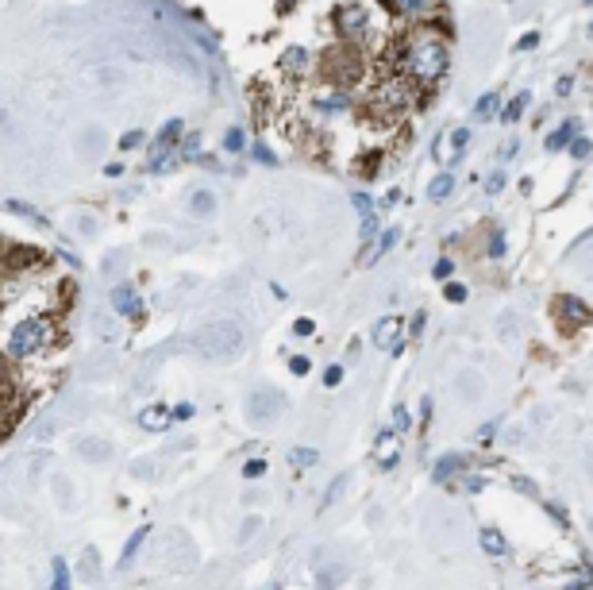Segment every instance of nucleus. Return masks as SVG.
Returning <instances> with one entry per match:
<instances>
[{"mask_svg":"<svg viewBox=\"0 0 593 590\" xmlns=\"http://www.w3.org/2000/svg\"><path fill=\"white\" fill-rule=\"evenodd\" d=\"M401 66L409 69L416 81L432 85L447 74V43L443 39H432V35H416V39L405 47V62Z\"/></svg>","mask_w":593,"mask_h":590,"instance_id":"f257e3e1","label":"nucleus"},{"mask_svg":"<svg viewBox=\"0 0 593 590\" xmlns=\"http://www.w3.org/2000/svg\"><path fill=\"white\" fill-rule=\"evenodd\" d=\"M54 344H58V332H54V325H50L47 316H27V320H20V325L12 328L4 347H8L12 359H27V355H39Z\"/></svg>","mask_w":593,"mask_h":590,"instance_id":"f03ea898","label":"nucleus"},{"mask_svg":"<svg viewBox=\"0 0 593 590\" xmlns=\"http://www.w3.org/2000/svg\"><path fill=\"white\" fill-rule=\"evenodd\" d=\"M197 351L201 355H208V359H235V355L243 351V344H247V336H243V328L235 325V320H212V325H205L201 332H197Z\"/></svg>","mask_w":593,"mask_h":590,"instance_id":"7ed1b4c3","label":"nucleus"},{"mask_svg":"<svg viewBox=\"0 0 593 590\" xmlns=\"http://www.w3.org/2000/svg\"><path fill=\"white\" fill-rule=\"evenodd\" d=\"M555 320L566 328V332H578V328L590 325V305H585L582 297H570V294H559L555 297Z\"/></svg>","mask_w":593,"mask_h":590,"instance_id":"20e7f679","label":"nucleus"},{"mask_svg":"<svg viewBox=\"0 0 593 590\" xmlns=\"http://www.w3.org/2000/svg\"><path fill=\"white\" fill-rule=\"evenodd\" d=\"M328 74H331V78H339L343 85H350V81L362 78V58L355 54V50H347V47L331 50V54H328Z\"/></svg>","mask_w":593,"mask_h":590,"instance_id":"39448f33","label":"nucleus"},{"mask_svg":"<svg viewBox=\"0 0 593 590\" xmlns=\"http://www.w3.org/2000/svg\"><path fill=\"white\" fill-rule=\"evenodd\" d=\"M282 413V393H270V390H258L247 402V421H254V424H266L270 417H278Z\"/></svg>","mask_w":593,"mask_h":590,"instance_id":"423d86ee","label":"nucleus"},{"mask_svg":"<svg viewBox=\"0 0 593 590\" xmlns=\"http://www.w3.org/2000/svg\"><path fill=\"white\" fill-rule=\"evenodd\" d=\"M374 459H378V467H397L401 463V433L397 428H381L378 440H374Z\"/></svg>","mask_w":593,"mask_h":590,"instance_id":"0eeeda50","label":"nucleus"},{"mask_svg":"<svg viewBox=\"0 0 593 590\" xmlns=\"http://www.w3.org/2000/svg\"><path fill=\"white\" fill-rule=\"evenodd\" d=\"M374 347H381V351H389V355H397L401 347H405L397 316H381L378 325H374Z\"/></svg>","mask_w":593,"mask_h":590,"instance_id":"6e6552de","label":"nucleus"},{"mask_svg":"<svg viewBox=\"0 0 593 590\" xmlns=\"http://www.w3.org/2000/svg\"><path fill=\"white\" fill-rule=\"evenodd\" d=\"M335 28H339V35H347V39H359L362 31H366V12H362L359 4H343V8H335Z\"/></svg>","mask_w":593,"mask_h":590,"instance_id":"1a4fd4ad","label":"nucleus"},{"mask_svg":"<svg viewBox=\"0 0 593 590\" xmlns=\"http://www.w3.org/2000/svg\"><path fill=\"white\" fill-rule=\"evenodd\" d=\"M112 309H116L120 316H139L143 313V301H139L135 285H116V289H112Z\"/></svg>","mask_w":593,"mask_h":590,"instance_id":"9d476101","label":"nucleus"},{"mask_svg":"<svg viewBox=\"0 0 593 590\" xmlns=\"http://www.w3.org/2000/svg\"><path fill=\"white\" fill-rule=\"evenodd\" d=\"M578 131H582V120H566L563 128H555L551 135H547V143H544V147H547V151H551V155H555V151H563L566 143H570V139L578 135Z\"/></svg>","mask_w":593,"mask_h":590,"instance_id":"9b49d317","label":"nucleus"},{"mask_svg":"<svg viewBox=\"0 0 593 590\" xmlns=\"http://www.w3.org/2000/svg\"><path fill=\"white\" fill-rule=\"evenodd\" d=\"M458 471H467V459L462 455H455V452H447L443 459L432 467V482H447L451 474H458Z\"/></svg>","mask_w":593,"mask_h":590,"instance_id":"f8f14e48","label":"nucleus"},{"mask_svg":"<svg viewBox=\"0 0 593 590\" xmlns=\"http://www.w3.org/2000/svg\"><path fill=\"white\" fill-rule=\"evenodd\" d=\"M378 100L385 105V109H401V105L409 100V85H405V81H385L381 93H378Z\"/></svg>","mask_w":593,"mask_h":590,"instance_id":"ddd939ff","label":"nucleus"},{"mask_svg":"<svg viewBox=\"0 0 593 590\" xmlns=\"http://www.w3.org/2000/svg\"><path fill=\"white\" fill-rule=\"evenodd\" d=\"M139 424H143L146 433H162L166 424H170V409H166V405H150V409L139 413Z\"/></svg>","mask_w":593,"mask_h":590,"instance_id":"4468645a","label":"nucleus"},{"mask_svg":"<svg viewBox=\"0 0 593 590\" xmlns=\"http://www.w3.org/2000/svg\"><path fill=\"white\" fill-rule=\"evenodd\" d=\"M478 544H482V551H486V556H505V551H508L505 536H501L497 529H489V525L478 532Z\"/></svg>","mask_w":593,"mask_h":590,"instance_id":"2eb2a0df","label":"nucleus"},{"mask_svg":"<svg viewBox=\"0 0 593 590\" xmlns=\"http://www.w3.org/2000/svg\"><path fill=\"white\" fill-rule=\"evenodd\" d=\"M282 69H285V74H304V69H309V50L289 47L282 54Z\"/></svg>","mask_w":593,"mask_h":590,"instance_id":"dca6fc26","label":"nucleus"},{"mask_svg":"<svg viewBox=\"0 0 593 590\" xmlns=\"http://www.w3.org/2000/svg\"><path fill=\"white\" fill-rule=\"evenodd\" d=\"M189 212H193V217H212V212H216V197L208 193V189H197V193L189 197Z\"/></svg>","mask_w":593,"mask_h":590,"instance_id":"f3484780","label":"nucleus"},{"mask_svg":"<svg viewBox=\"0 0 593 590\" xmlns=\"http://www.w3.org/2000/svg\"><path fill=\"white\" fill-rule=\"evenodd\" d=\"M150 536V525H143V529L131 532V540L124 544V556H120V567H131V560H135V551L143 548V540Z\"/></svg>","mask_w":593,"mask_h":590,"instance_id":"a211bd4d","label":"nucleus"},{"mask_svg":"<svg viewBox=\"0 0 593 590\" xmlns=\"http://www.w3.org/2000/svg\"><path fill=\"white\" fill-rule=\"evenodd\" d=\"M393 12H401V16H424V12H432V4L436 0H385Z\"/></svg>","mask_w":593,"mask_h":590,"instance_id":"6ab92c4d","label":"nucleus"},{"mask_svg":"<svg viewBox=\"0 0 593 590\" xmlns=\"http://www.w3.org/2000/svg\"><path fill=\"white\" fill-rule=\"evenodd\" d=\"M528 105H532V97H528V93H516V97L508 100L505 109H501V124H516V120L524 116Z\"/></svg>","mask_w":593,"mask_h":590,"instance_id":"aec40b11","label":"nucleus"},{"mask_svg":"<svg viewBox=\"0 0 593 590\" xmlns=\"http://www.w3.org/2000/svg\"><path fill=\"white\" fill-rule=\"evenodd\" d=\"M451 193H455V174H451V170H447V174H439L436 182L428 186V197H432V201H447Z\"/></svg>","mask_w":593,"mask_h":590,"instance_id":"412c9836","label":"nucleus"},{"mask_svg":"<svg viewBox=\"0 0 593 590\" xmlns=\"http://www.w3.org/2000/svg\"><path fill=\"white\" fill-rule=\"evenodd\" d=\"M78 452L85 455V459H108V455H112V448H108L104 440H81Z\"/></svg>","mask_w":593,"mask_h":590,"instance_id":"4be33fe9","label":"nucleus"},{"mask_svg":"<svg viewBox=\"0 0 593 590\" xmlns=\"http://www.w3.org/2000/svg\"><path fill=\"white\" fill-rule=\"evenodd\" d=\"M316 459H320V452H316V448H293V452H289V463H293V467H297V471H304V467H312V463H316Z\"/></svg>","mask_w":593,"mask_h":590,"instance_id":"5701e85b","label":"nucleus"},{"mask_svg":"<svg viewBox=\"0 0 593 590\" xmlns=\"http://www.w3.org/2000/svg\"><path fill=\"white\" fill-rule=\"evenodd\" d=\"M397 239H401V232H397V228H389L385 236L378 239V247H374V251H370V263H378V259L385 255V251H393V247H397Z\"/></svg>","mask_w":593,"mask_h":590,"instance_id":"b1692460","label":"nucleus"},{"mask_svg":"<svg viewBox=\"0 0 593 590\" xmlns=\"http://www.w3.org/2000/svg\"><path fill=\"white\" fill-rule=\"evenodd\" d=\"M474 112H478L482 120L493 116V112H501V93H482V100L474 105Z\"/></svg>","mask_w":593,"mask_h":590,"instance_id":"393cba45","label":"nucleus"},{"mask_svg":"<svg viewBox=\"0 0 593 590\" xmlns=\"http://www.w3.org/2000/svg\"><path fill=\"white\" fill-rule=\"evenodd\" d=\"M451 143H455V155H447V162H458L462 147L470 143V128H455V131H451Z\"/></svg>","mask_w":593,"mask_h":590,"instance_id":"a878e982","label":"nucleus"},{"mask_svg":"<svg viewBox=\"0 0 593 590\" xmlns=\"http://www.w3.org/2000/svg\"><path fill=\"white\" fill-rule=\"evenodd\" d=\"M8 208H12V212H20V217H27V220H35L39 228H47V217H39V212H35L31 205H23V201H8Z\"/></svg>","mask_w":593,"mask_h":590,"instance_id":"bb28decb","label":"nucleus"},{"mask_svg":"<svg viewBox=\"0 0 593 590\" xmlns=\"http://www.w3.org/2000/svg\"><path fill=\"white\" fill-rule=\"evenodd\" d=\"M350 205L359 208V217H362V220H366V217H374V201H370V197L362 193V189H359V193H350Z\"/></svg>","mask_w":593,"mask_h":590,"instance_id":"cd10ccee","label":"nucleus"},{"mask_svg":"<svg viewBox=\"0 0 593 590\" xmlns=\"http://www.w3.org/2000/svg\"><path fill=\"white\" fill-rule=\"evenodd\" d=\"M316 105H320L324 112H335V109H347V105H350V97H347V93H335V97H320Z\"/></svg>","mask_w":593,"mask_h":590,"instance_id":"c85d7f7f","label":"nucleus"},{"mask_svg":"<svg viewBox=\"0 0 593 590\" xmlns=\"http://www.w3.org/2000/svg\"><path fill=\"white\" fill-rule=\"evenodd\" d=\"M443 297H447L451 305H462V301H467V285H458V282H447V285H443Z\"/></svg>","mask_w":593,"mask_h":590,"instance_id":"c756f323","label":"nucleus"},{"mask_svg":"<svg viewBox=\"0 0 593 590\" xmlns=\"http://www.w3.org/2000/svg\"><path fill=\"white\" fill-rule=\"evenodd\" d=\"M566 147H570V155L578 158V162H582V158H590V135H585V139H578V135H574L570 143H566Z\"/></svg>","mask_w":593,"mask_h":590,"instance_id":"7c9ffc66","label":"nucleus"},{"mask_svg":"<svg viewBox=\"0 0 593 590\" xmlns=\"http://www.w3.org/2000/svg\"><path fill=\"white\" fill-rule=\"evenodd\" d=\"M54 587H58V590L69 587V567H66V560H62V556L54 560Z\"/></svg>","mask_w":593,"mask_h":590,"instance_id":"2f4dec72","label":"nucleus"},{"mask_svg":"<svg viewBox=\"0 0 593 590\" xmlns=\"http://www.w3.org/2000/svg\"><path fill=\"white\" fill-rule=\"evenodd\" d=\"M409 424H412L409 409H405V405H397V409H393V428H397V433H409Z\"/></svg>","mask_w":593,"mask_h":590,"instance_id":"473e14b6","label":"nucleus"},{"mask_svg":"<svg viewBox=\"0 0 593 590\" xmlns=\"http://www.w3.org/2000/svg\"><path fill=\"white\" fill-rule=\"evenodd\" d=\"M486 251H489V259H501V255H505V232H493Z\"/></svg>","mask_w":593,"mask_h":590,"instance_id":"72a5a7b5","label":"nucleus"},{"mask_svg":"<svg viewBox=\"0 0 593 590\" xmlns=\"http://www.w3.org/2000/svg\"><path fill=\"white\" fill-rule=\"evenodd\" d=\"M251 155H254V162H262V166H273V162H278V158L270 155V147H266V143H254Z\"/></svg>","mask_w":593,"mask_h":590,"instance_id":"f704fd0d","label":"nucleus"},{"mask_svg":"<svg viewBox=\"0 0 593 590\" xmlns=\"http://www.w3.org/2000/svg\"><path fill=\"white\" fill-rule=\"evenodd\" d=\"M224 147L227 151H243V128H232V131H227V135H224Z\"/></svg>","mask_w":593,"mask_h":590,"instance_id":"c9c22d12","label":"nucleus"},{"mask_svg":"<svg viewBox=\"0 0 593 590\" xmlns=\"http://www.w3.org/2000/svg\"><path fill=\"white\" fill-rule=\"evenodd\" d=\"M243 474H247V479H262V474H266V459H251V463H243Z\"/></svg>","mask_w":593,"mask_h":590,"instance_id":"e433bc0d","label":"nucleus"},{"mask_svg":"<svg viewBox=\"0 0 593 590\" xmlns=\"http://www.w3.org/2000/svg\"><path fill=\"white\" fill-rule=\"evenodd\" d=\"M343 486H347V474H339V479H335V482L328 486V498H324V505H331V502H335V498L343 494Z\"/></svg>","mask_w":593,"mask_h":590,"instance_id":"4c0bfd02","label":"nucleus"},{"mask_svg":"<svg viewBox=\"0 0 593 590\" xmlns=\"http://www.w3.org/2000/svg\"><path fill=\"white\" fill-rule=\"evenodd\" d=\"M312 332H316V325H312L309 316H297V320H293V336H312Z\"/></svg>","mask_w":593,"mask_h":590,"instance_id":"58836bf2","label":"nucleus"},{"mask_svg":"<svg viewBox=\"0 0 593 590\" xmlns=\"http://www.w3.org/2000/svg\"><path fill=\"white\" fill-rule=\"evenodd\" d=\"M501 189H505V174H501V170H493V174H489V182H486V193H501Z\"/></svg>","mask_w":593,"mask_h":590,"instance_id":"ea45409f","label":"nucleus"},{"mask_svg":"<svg viewBox=\"0 0 593 590\" xmlns=\"http://www.w3.org/2000/svg\"><path fill=\"white\" fill-rule=\"evenodd\" d=\"M339 382H343V367L335 363V367H328V371H324V386H339Z\"/></svg>","mask_w":593,"mask_h":590,"instance_id":"a19ab883","label":"nucleus"},{"mask_svg":"<svg viewBox=\"0 0 593 590\" xmlns=\"http://www.w3.org/2000/svg\"><path fill=\"white\" fill-rule=\"evenodd\" d=\"M289 371H293V374H309L312 363L304 359V355H293V359H289Z\"/></svg>","mask_w":593,"mask_h":590,"instance_id":"79ce46f5","label":"nucleus"},{"mask_svg":"<svg viewBox=\"0 0 593 590\" xmlns=\"http://www.w3.org/2000/svg\"><path fill=\"white\" fill-rule=\"evenodd\" d=\"M451 270H455V263H451V259H439V263L432 266V274H436V278H451Z\"/></svg>","mask_w":593,"mask_h":590,"instance_id":"37998d69","label":"nucleus"},{"mask_svg":"<svg viewBox=\"0 0 593 590\" xmlns=\"http://www.w3.org/2000/svg\"><path fill=\"white\" fill-rule=\"evenodd\" d=\"M258 525H262V521H258V517H247V525H243V529H239V540H251L254 532H258Z\"/></svg>","mask_w":593,"mask_h":590,"instance_id":"c03bdc74","label":"nucleus"},{"mask_svg":"<svg viewBox=\"0 0 593 590\" xmlns=\"http://www.w3.org/2000/svg\"><path fill=\"white\" fill-rule=\"evenodd\" d=\"M139 143H143V131H127V135H124V139H120V147H124V151H131V147H139Z\"/></svg>","mask_w":593,"mask_h":590,"instance_id":"a18cd8bd","label":"nucleus"},{"mask_svg":"<svg viewBox=\"0 0 593 590\" xmlns=\"http://www.w3.org/2000/svg\"><path fill=\"white\" fill-rule=\"evenodd\" d=\"M482 486H486V479H478V474H470V479H462V490H467V494H478V490H482Z\"/></svg>","mask_w":593,"mask_h":590,"instance_id":"49530a36","label":"nucleus"},{"mask_svg":"<svg viewBox=\"0 0 593 590\" xmlns=\"http://www.w3.org/2000/svg\"><path fill=\"white\" fill-rule=\"evenodd\" d=\"M81 571H85L89 579L97 575V551H85V563H81Z\"/></svg>","mask_w":593,"mask_h":590,"instance_id":"de8ad7c7","label":"nucleus"},{"mask_svg":"<svg viewBox=\"0 0 593 590\" xmlns=\"http://www.w3.org/2000/svg\"><path fill=\"white\" fill-rule=\"evenodd\" d=\"M374 232H378V217H366L362 220V239H370Z\"/></svg>","mask_w":593,"mask_h":590,"instance_id":"09e8293b","label":"nucleus"},{"mask_svg":"<svg viewBox=\"0 0 593 590\" xmlns=\"http://www.w3.org/2000/svg\"><path fill=\"white\" fill-rule=\"evenodd\" d=\"M174 417H177V421H189V417H193V405H189V402H181V405L174 409Z\"/></svg>","mask_w":593,"mask_h":590,"instance_id":"8fccbe9b","label":"nucleus"},{"mask_svg":"<svg viewBox=\"0 0 593 590\" xmlns=\"http://www.w3.org/2000/svg\"><path fill=\"white\" fill-rule=\"evenodd\" d=\"M535 43H539V35H535V31H532V35H524V39L516 43V50H532Z\"/></svg>","mask_w":593,"mask_h":590,"instance_id":"3c124183","label":"nucleus"},{"mask_svg":"<svg viewBox=\"0 0 593 590\" xmlns=\"http://www.w3.org/2000/svg\"><path fill=\"white\" fill-rule=\"evenodd\" d=\"M424 320H428L424 313H416V316H412V336H420V332H424Z\"/></svg>","mask_w":593,"mask_h":590,"instance_id":"603ef678","label":"nucleus"},{"mask_svg":"<svg viewBox=\"0 0 593 590\" xmlns=\"http://www.w3.org/2000/svg\"><path fill=\"white\" fill-rule=\"evenodd\" d=\"M555 89H559V97H566V93H570V78H566V74H563V78L555 81Z\"/></svg>","mask_w":593,"mask_h":590,"instance_id":"864d4df0","label":"nucleus"},{"mask_svg":"<svg viewBox=\"0 0 593 590\" xmlns=\"http://www.w3.org/2000/svg\"><path fill=\"white\" fill-rule=\"evenodd\" d=\"M104 174H108V177H120V174H124V162H108Z\"/></svg>","mask_w":593,"mask_h":590,"instance_id":"5fc2aeb1","label":"nucleus"},{"mask_svg":"<svg viewBox=\"0 0 593 590\" xmlns=\"http://www.w3.org/2000/svg\"><path fill=\"white\" fill-rule=\"evenodd\" d=\"M516 490H524V494H535V482H532V479H516Z\"/></svg>","mask_w":593,"mask_h":590,"instance_id":"6e6d98bb","label":"nucleus"},{"mask_svg":"<svg viewBox=\"0 0 593 590\" xmlns=\"http://www.w3.org/2000/svg\"><path fill=\"white\" fill-rule=\"evenodd\" d=\"M420 421H432V397H424V405H420Z\"/></svg>","mask_w":593,"mask_h":590,"instance_id":"4d7b16f0","label":"nucleus"},{"mask_svg":"<svg viewBox=\"0 0 593 590\" xmlns=\"http://www.w3.org/2000/svg\"><path fill=\"white\" fill-rule=\"evenodd\" d=\"M478 436H482V440H493V436H497V424H482V433H478Z\"/></svg>","mask_w":593,"mask_h":590,"instance_id":"13d9d810","label":"nucleus"}]
</instances>
